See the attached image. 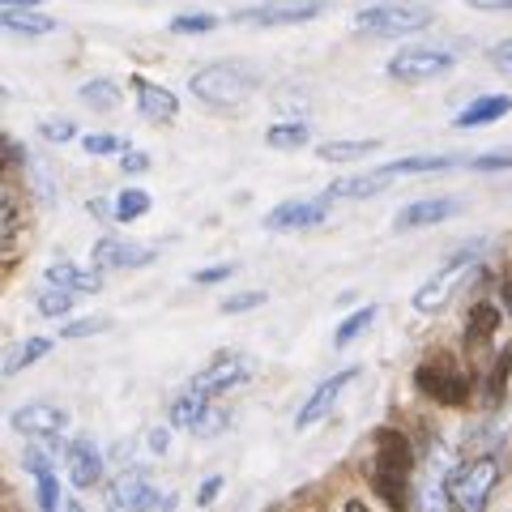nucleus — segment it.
<instances>
[{
    "label": "nucleus",
    "instance_id": "nucleus-1",
    "mask_svg": "<svg viewBox=\"0 0 512 512\" xmlns=\"http://www.w3.org/2000/svg\"><path fill=\"white\" fill-rule=\"evenodd\" d=\"M410 483H414V444L397 427H384L376 436V470L372 487L393 512L410 508Z\"/></svg>",
    "mask_w": 512,
    "mask_h": 512
},
{
    "label": "nucleus",
    "instance_id": "nucleus-2",
    "mask_svg": "<svg viewBox=\"0 0 512 512\" xmlns=\"http://www.w3.org/2000/svg\"><path fill=\"white\" fill-rule=\"evenodd\" d=\"M256 73L244 69L235 60H218V64H205V69L192 77V94L205 103V107H218V111H235L244 99L256 94Z\"/></svg>",
    "mask_w": 512,
    "mask_h": 512
},
{
    "label": "nucleus",
    "instance_id": "nucleus-3",
    "mask_svg": "<svg viewBox=\"0 0 512 512\" xmlns=\"http://www.w3.org/2000/svg\"><path fill=\"white\" fill-rule=\"evenodd\" d=\"M355 26L363 30V35L397 39V35H414V30L431 26V9H423V5H402V0H384V5L359 9Z\"/></svg>",
    "mask_w": 512,
    "mask_h": 512
},
{
    "label": "nucleus",
    "instance_id": "nucleus-4",
    "mask_svg": "<svg viewBox=\"0 0 512 512\" xmlns=\"http://www.w3.org/2000/svg\"><path fill=\"white\" fill-rule=\"evenodd\" d=\"M495 483H500L495 457H474V461H466V466L453 470V487H448V495H453V504L461 512H483Z\"/></svg>",
    "mask_w": 512,
    "mask_h": 512
},
{
    "label": "nucleus",
    "instance_id": "nucleus-5",
    "mask_svg": "<svg viewBox=\"0 0 512 512\" xmlns=\"http://www.w3.org/2000/svg\"><path fill=\"white\" fill-rule=\"evenodd\" d=\"M474 248L470 252H461V256H453L444 269H436L419 291H414V308L419 312H440V308H448V299H453L457 291H461V282H466L470 274H474Z\"/></svg>",
    "mask_w": 512,
    "mask_h": 512
},
{
    "label": "nucleus",
    "instance_id": "nucleus-6",
    "mask_svg": "<svg viewBox=\"0 0 512 512\" xmlns=\"http://www.w3.org/2000/svg\"><path fill=\"white\" fill-rule=\"evenodd\" d=\"M457 64V56L448 52V47H431V43H414L406 52H397L389 60V77L397 82H431V77L448 73Z\"/></svg>",
    "mask_w": 512,
    "mask_h": 512
},
{
    "label": "nucleus",
    "instance_id": "nucleus-7",
    "mask_svg": "<svg viewBox=\"0 0 512 512\" xmlns=\"http://www.w3.org/2000/svg\"><path fill=\"white\" fill-rule=\"evenodd\" d=\"M414 384L440 406H466L470 402V376H461L453 363H423L414 372Z\"/></svg>",
    "mask_w": 512,
    "mask_h": 512
},
{
    "label": "nucleus",
    "instance_id": "nucleus-8",
    "mask_svg": "<svg viewBox=\"0 0 512 512\" xmlns=\"http://www.w3.org/2000/svg\"><path fill=\"white\" fill-rule=\"evenodd\" d=\"M329 0H265V5H252L244 13H235L239 22L252 26H295V22H312L316 13H325Z\"/></svg>",
    "mask_w": 512,
    "mask_h": 512
},
{
    "label": "nucleus",
    "instance_id": "nucleus-9",
    "mask_svg": "<svg viewBox=\"0 0 512 512\" xmlns=\"http://www.w3.org/2000/svg\"><path fill=\"white\" fill-rule=\"evenodd\" d=\"M248 380V359L244 355H218L205 372L192 380V389L197 393H205V397H218V393H231V389H239V384Z\"/></svg>",
    "mask_w": 512,
    "mask_h": 512
},
{
    "label": "nucleus",
    "instance_id": "nucleus-10",
    "mask_svg": "<svg viewBox=\"0 0 512 512\" xmlns=\"http://www.w3.org/2000/svg\"><path fill=\"white\" fill-rule=\"evenodd\" d=\"M359 376V367H346V372H333L329 380H320L316 389H312V397L308 402H303V410L295 414V427H312V423H320L325 419V414L338 406V397L346 393V384Z\"/></svg>",
    "mask_w": 512,
    "mask_h": 512
},
{
    "label": "nucleus",
    "instance_id": "nucleus-11",
    "mask_svg": "<svg viewBox=\"0 0 512 512\" xmlns=\"http://www.w3.org/2000/svg\"><path fill=\"white\" fill-rule=\"evenodd\" d=\"M325 214H329L325 201H286L274 214H265V227L269 231H308L316 222H325Z\"/></svg>",
    "mask_w": 512,
    "mask_h": 512
},
{
    "label": "nucleus",
    "instance_id": "nucleus-12",
    "mask_svg": "<svg viewBox=\"0 0 512 512\" xmlns=\"http://www.w3.org/2000/svg\"><path fill=\"white\" fill-rule=\"evenodd\" d=\"M13 431H22V436H60L64 423H69V414L56 410V406H43V402H30L22 410H13Z\"/></svg>",
    "mask_w": 512,
    "mask_h": 512
},
{
    "label": "nucleus",
    "instance_id": "nucleus-13",
    "mask_svg": "<svg viewBox=\"0 0 512 512\" xmlns=\"http://www.w3.org/2000/svg\"><path fill=\"white\" fill-rule=\"evenodd\" d=\"M154 248H141V244H124V239H103L94 244V269H137V265H150L154 261Z\"/></svg>",
    "mask_w": 512,
    "mask_h": 512
},
{
    "label": "nucleus",
    "instance_id": "nucleus-14",
    "mask_svg": "<svg viewBox=\"0 0 512 512\" xmlns=\"http://www.w3.org/2000/svg\"><path fill=\"white\" fill-rule=\"evenodd\" d=\"M111 504L120 512H150L158 504V491L146 474H120L116 483H111Z\"/></svg>",
    "mask_w": 512,
    "mask_h": 512
},
{
    "label": "nucleus",
    "instance_id": "nucleus-15",
    "mask_svg": "<svg viewBox=\"0 0 512 512\" xmlns=\"http://www.w3.org/2000/svg\"><path fill=\"white\" fill-rule=\"evenodd\" d=\"M64 466H69V478L77 487H94L103 478V457L99 448L86 444V440H73L69 448H64Z\"/></svg>",
    "mask_w": 512,
    "mask_h": 512
},
{
    "label": "nucleus",
    "instance_id": "nucleus-16",
    "mask_svg": "<svg viewBox=\"0 0 512 512\" xmlns=\"http://www.w3.org/2000/svg\"><path fill=\"white\" fill-rule=\"evenodd\" d=\"M133 90H137V107H141V116H146V120H154V124L175 120L180 103H175V94H171V90L146 82V77H133Z\"/></svg>",
    "mask_w": 512,
    "mask_h": 512
},
{
    "label": "nucleus",
    "instance_id": "nucleus-17",
    "mask_svg": "<svg viewBox=\"0 0 512 512\" xmlns=\"http://www.w3.org/2000/svg\"><path fill=\"white\" fill-rule=\"evenodd\" d=\"M393 184L389 171H367V175H350V180H338L329 188V201H363V197H376V192H384Z\"/></svg>",
    "mask_w": 512,
    "mask_h": 512
},
{
    "label": "nucleus",
    "instance_id": "nucleus-18",
    "mask_svg": "<svg viewBox=\"0 0 512 512\" xmlns=\"http://www.w3.org/2000/svg\"><path fill=\"white\" fill-rule=\"evenodd\" d=\"M453 214H457V201L431 197V201H414V205H406V210L397 214V227H402V231H410V227H436V222L453 218Z\"/></svg>",
    "mask_w": 512,
    "mask_h": 512
},
{
    "label": "nucleus",
    "instance_id": "nucleus-19",
    "mask_svg": "<svg viewBox=\"0 0 512 512\" xmlns=\"http://www.w3.org/2000/svg\"><path fill=\"white\" fill-rule=\"evenodd\" d=\"M47 282L64 286V291H73V295H94L103 286L99 269H82V265H69V261H56L52 269H47Z\"/></svg>",
    "mask_w": 512,
    "mask_h": 512
},
{
    "label": "nucleus",
    "instance_id": "nucleus-20",
    "mask_svg": "<svg viewBox=\"0 0 512 512\" xmlns=\"http://www.w3.org/2000/svg\"><path fill=\"white\" fill-rule=\"evenodd\" d=\"M512 111V99L508 94H487V99H474L466 111L457 116V128H478V124H495L504 120Z\"/></svg>",
    "mask_w": 512,
    "mask_h": 512
},
{
    "label": "nucleus",
    "instance_id": "nucleus-21",
    "mask_svg": "<svg viewBox=\"0 0 512 512\" xmlns=\"http://www.w3.org/2000/svg\"><path fill=\"white\" fill-rule=\"evenodd\" d=\"M0 22H5L9 35H47V30H56L52 18L30 13V9H5V13H0Z\"/></svg>",
    "mask_w": 512,
    "mask_h": 512
},
{
    "label": "nucleus",
    "instance_id": "nucleus-22",
    "mask_svg": "<svg viewBox=\"0 0 512 512\" xmlns=\"http://www.w3.org/2000/svg\"><path fill=\"white\" fill-rule=\"evenodd\" d=\"M376 150H380L376 137H367V141H329V146H320V158H325V163H355V158H367Z\"/></svg>",
    "mask_w": 512,
    "mask_h": 512
},
{
    "label": "nucleus",
    "instance_id": "nucleus-23",
    "mask_svg": "<svg viewBox=\"0 0 512 512\" xmlns=\"http://www.w3.org/2000/svg\"><path fill=\"white\" fill-rule=\"evenodd\" d=\"M457 163V158H444V154H419V158H397V163H389V167H384V171H389L393 175V180H397V175H423V171H448V167H453Z\"/></svg>",
    "mask_w": 512,
    "mask_h": 512
},
{
    "label": "nucleus",
    "instance_id": "nucleus-24",
    "mask_svg": "<svg viewBox=\"0 0 512 512\" xmlns=\"http://www.w3.org/2000/svg\"><path fill=\"white\" fill-rule=\"evenodd\" d=\"M495 325H500V312H495V303H474L470 308V325H466V342L478 346V342H487Z\"/></svg>",
    "mask_w": 512,
    "mask_h": 512
},
{
    "label": "nucleus",
    "instance_id": "nucleus-25",
    "mask_svg": "<svg viewBox=\"0 0 512 512\" xmlns=\"http://www.w3.org/2000/svg\"><path fill=\"white\" fill-rule=\"evenodd\" d=\"M210 402H214V397H205V393H197V389H188L184 397H175V406H171V423L192 431V423L201 419V410L210 406Z\"/></svg>",
    "mask_w": 512,
    "mask_h": 512
},
{
    "label": "nucleus",
    "instance_id": "nucleus-26",
    "mask_svg": "<svg viewBox=\"0 0 512 512\" xmlns=\"http://www.w3.org/2000/svg\"><path fill=\"white\" fill-rule=\"evenodd\" d=\"M47 350H52V342H47V338H30V342H22L18 350H13V355L5 359V376H18L22 372V367H30V363H39L43 355H47Z\"/></svg>",
    "mask_w": 512,
    "mask_h": 512
},
{
    "label": "nucleus",
    "instance_id": "nucleus-27",
    "mask_svg": "<svg viewBox=\"0 0 512 512\" xmlns=\"http://www.w3.org/2000/svg\"><path fill=\"white\" fill-rule=\"evenodd\" d=\"M82 103L99 107V111L116 107V103H120V86H116V82H107V77H99V82H86V86H82Z\"/></svg>",
    "mask_w": 512,
    "mask_h": 512
},
{
    "label": "nucleus",
    "instance_id": "nucleus-28",
    "mask_svg": "<svg viewBox=\"0 0 512 512\" xmlns=\"http://www.w3.org/2000/svg\"><path fill=\"white\" fill-rule=\"evenodd\" d=\"M146 210H150V197L141 188H124L120 197H116V218L120 222H133V218H141Z\"/></svg>",
    "mask_w": 512,
    "mask_h": 512
},
{
    "label": "nucleus",
    "instance_id": "nucleus-29",
    "mask_svg": "<svg viewBox=\"0 0 512 512\" xmlns=\"http://www.w3.org/2000/svg\"><path fill=\"white\" fill-rule=\"evenodd\" d=\"M265 141H269L274 150H299L303 141H308V128H303V124H274Z\"/></svg>",
    "mask_w": 512,
    "mask_h": 512
},
{
    "label": "nucleus",
    "instance_id": "nucleus-30",
    "mask_svg": "<svg viewBox=\"0 0 512 512\" xmlns=\"http://www.w3.org/2000/svg\"><path fill=\"white\" fill-rule=\"evenodd\" d=\"M372 320H376V308H359L355 316H346L342 325H338V333H333V346H346V342H355L359 333H363L367 325H372Z\"/></svg>",
    "mask_w": 512,
    "mask_h": 512
},
{
    "label": "nucleus",
    "instance_id": "nucleus-31",
    "mask_svg": "<svg viewBox=\"0 0 512 512\" xmlns=\"http://www.w3.org/2000/svg\"><path fill=\"white\" fill-rule=\"evenodd\" d=\"M69 308H73V291H64V286H56V291L39 295V312H43V316H64Z\"/></svg>",
    "mask_w": 512,
    "mask_h": 512
},
{
    "label": "nucleus",
    "instance_id": "nucleus-32",
    "mask_svg": "<svg viewBox=\"0 0 512 512\" xmlns=\"http://www.w3.org/2000/svg\"><path fill=\"white\" fill-rule=\"evenodd\" d=\"M222 427H227V410L214 406V402L201 410L197 423H192V431H197V436H214V431H222Z\"/></svg>",
    "mask_w": 512,
    "mask_h": 512
},
{
    "label": "nucleus",
    "instance_id": "nucleus-33",
    "mask_svg": "<svg viewBox=\"0 0 512 512\" xmlns=\"http://www.w3.org/2000/svg\"><path fill=\"white\" fill-rule=\"evenodd\" d=\"M171 30H180V35H197V30H214V18L210 13H180V18L171 22Z\"/></svg>",
    "mask_w": 512,
    "mask_h": 512
},
{
    "label": "nucleus",
    "instance_id": "nucleus-34",
    "mask_svg": "<svg viewBox=\"0 0 512 512\" xmlns=\"http://www.w3.org/2000/svg\"><path fill=\"white\" fill-rule=\"evenodd\" d=\"M265 303V291H244V295H231L227 303H222V312L235 316V312H252V308H261Z\"/></svg>",
    "mask_w": 512,
    "mask_h": 512
},
{
    "label": "nucleus",
    "instance_id": "nucleus-35",
    "mask_svg": "<svg viewBox=\"0 0 512 512\" xmlns=\"http://www.w3.org/2000/svg\"><path fill=\"white\" fill-rule=\"evenodd\" d=\"M107 329V320L103 316H90V320H69V325H64V338H90V333H103Z\"/></svg>",
    "mask_w": 512,
    "mask_h": 512
},
{
    "label": "nucleus",
    "instance_id": "nucleus-36",
    "mask_svg": "<svg viewBox=\"0 0 512 512\" xmlns=\"http://www.w3.org/2000/svg\"><path fill=\"white\" fill-rule=\"evenodd\" d=\"M86 150H90V154H120V150H124V137L94 133V137H86Z\"/></svg>",
    "mask_w": 512,
    "mask_h": 512
},
{
    "label": "nucleus",
    "instance_id": "nucleus-37",
    "mask_svg": "<svg viewBox=\"0 0 512 512\" xmlns=\"http://www.w3.org/2000/svg\"><path fill=\"white\" fill-rule=\"evenodd\" d=\"M231 274H235V265H210V269H197V274H192V282L210 286V282H222V278H231Z\"/></svg>",
    "mask_w": 512,
    "mask_h": 512
},
{
    "label": "nucleus",
    "instance_id": "nucleus-38",
    "mask_svg": "<svg viewBox=\"0 0 512 512\" xmlns=\"http://www.w3.org/2000/svg\"><path fill=\"white\" fill-rule=\"evenodd\" d=\"M491 64H495V69H500V73H508V77H512V39L491 47Z\"/></svg>",
    "mask_w": 512,
    "mask_h": 512
},
{
    "label": "nucleus",
    "instance_id": "nucleus-39",
    "mask_svg": "<svg viewBox=\"0 0 512 512\" xmlns=\"http://www.w3.org/2000/svg\"><path fill=\"white\" fill-rule=\"evenodd\" d=\"M73 133H77V128H73L69 120H47V124H43V137H47V141H69Z\"/></svg>",
    "mask_w": 512,
    "mask_h": 512
},
{
    "label": "nucleus",
    "instance_id": "nucleus-40",
    "mask_svg": "<svg viewBox=\"0 0 512 512\" xmlns=\"http://www.w3.org/2000/svg\"><path fill=\"white\" fill-rule=\"evenodd\" d=\"M474 167H478V171H500V167H512V154H483V158H474Z\"/></svg>",
    "mask_w": 512,
    "mask_h": 512
},
{
    "label": "nucleus",
    "instance_id": "nucleus-41",
    "mask_svg": "<svg viewBox=\"0 0 512 512\" xmlns=\"http://www.w3.org/2000/svg\"><path fill=\"white\" fill-rule=\"evenodd\" d=\"M218 491H222V478H210L201 491H197V504H210V500H218Z\"/></svg>",
    "mask_w": 512,
    "mask_h": 512
},
{
    "label": "nucleus",
    "instance_id": "nucleus-42",
    "mask_svg": "<svg viewBox=\"0 0 512 512\" xmlns=\"http://www.w3.org/2000/svg\"><path fill=\"white\" fill-rule=\"evenodd\" d=\"M474 9H487V13H508L512 9V0H470Z\"/></svg>",
    "mask_w": 512,
    "mask_h": 512
},
{
    "label": "nucleus",
    "instance_id": "nucleus-43",
    "mask_svg": "<svg viewBox=\"0 0 512 512\" xmlns=\"http://www.w3.org/2000/svg\"><path fill=\"white\" fill-rule=\"evenodd\" d=\"M150 158L146 154H124V171H146Z\"/></svg>",
    "mask_w": 512,
    "mask_h": 512
},
{
    "label": "nucleus",
    "instance_id": "nucleus-44",
    "mask_svg": "<svg viewBox=\"0 0 512 512\" xmlns=\"http://www.w3.org/2000/svg\"><path fill=\"white\" fill-rule=\"evenodd\" d=\"M5 9H35V5H43V0H0Z\"/></svg>",
    "mask_w": 512,
    "mask_h": 512
},
{
    "label": "nucleus",
    "instance_id": "nucleus-45",
    "mask_svg": "<svg viewBox=\"0 0 512 512\" xmlns=\"http://www.w3.org/2000/svg\"><path fill=\"white\" fill-rule=\"evenodd\" d=\"M150 444H154V453H163V448H167V436H163V431H154Z\"/></svg>",
    "mask_w": 512,
    "mask_h": 512
},
{
    "label": "nucleus",
    "instance_id": "nucleus-46",
    "mask_svg": "<svg viewBox=\"0 0 512 512\" xmlns=\"http://www.w3.org/2000/svg\"><path fill=\"white\" fill-rule=\"evenodd\" d=\"M504 303H508V308H512V282H504Z\"/></svg>",
    "mask_w": 512,
    "mask_h": 512
},
{
    "label": "nucleus",
    "instance_id": "nucleus-47",
    "mask_svg": "<svg viewBox=\"0 0 512 512\" xmlns=\"http://www.w3.org/2000/svg\"><path fill=\"white\" fill-rule=\"evenodd\" d=\"M64 512H82V504H69V508H64Z\"/></svg>",
    "mask_w": 512,
    "mask_h": 512
}]
</instances>
